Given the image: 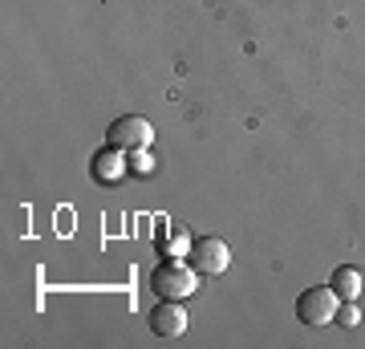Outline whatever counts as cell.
I'll return each mask as SVG.
<instances>
[{
  "label": "cell",
  "instance_id": "6da1fadb",
  "mask_svg": "<svg viewBox=\"0 0 365 349\" xmlns=\"http://www.w3.org/2000/svg\"><path fill=\"white\" fill-rule=\"evenodd\" d=\"M150 293L158 300H187L199 293V268L187 260H170L163 256V264H155L150 272Z\"/></svg>",
  "mask_w": 365,
  "mask_h": 349
},
{
  "label": "cell",
  "instance_id": "7a4b0ae2",
  "mask_svg": "<svg viewBox=\"0 0 365 349\" xmlns=\"http://www.w3.org/2000/svg\"><path fill=\"white\" fill-rule=\"evenodd\" d=\"M337 305H341V297L333 293V285H313L297 297V317L309 329H325L337 317Z\"/></svg>",
  "mask_w": 365,
  "mask_h": 349
},
{
  "label": "cell",
  "instance_id": "3957f363",
  "mask_svg": "<svg viewBox=\"0 0 365 349\" xmlns=\"http://www.w3.org/2000/svg\"><path fill=\"white\" fill-rule=\"evenodd\" d=\"M106 143L122 146V151H143V146L155 143V126H150V118H143V114H122V118L110 122Z\"/></svg>",
  "mask_w": 365,
  "mask_h": 349
},
{
  "label": "cell",
  "instance_id": "277c9868",
  "mask_svg": "<svg viewBox=\"0 0 365 349\" xmlns=\"http://www.w3.org/2000/svg\"><path fill=\"white\" fill-rule=\"evenodd\" d=\"M187 260L199 268V276H223V272L232 268V248L223 244L220 236H203V240L191 244Z\"/></svg>",
  "mask_w": 365,
  "mask_h": 349
},
{
  "label": "cell",
  "instance_id": "5b68a950",
  "mask_svg": "<svg viewBox=\"0 0 365 349\" xmlns=\"http://www.w3.org/2000/svg\"><path fill=\"white\" fill-rule=\"evenodd\" d=\"M90 175H93V183H102V187H114V183H122L126 175H130V151H122V146H110V143H106L102 151L93 155Z\"/></svg>",
  "mask_w": 365,
  "mask_h": 349
},
{
  "label": "cell",
  "instance_id": "8992f818",
  "mask_svg": "<svg viewBox=\"0 0 365 349\" xmlns=\"http://www.w3.org/2000/svg\"><path fill=\"white\" fill-rule=\"evenodd\" d=\"M146 325H150L155 337H182L187 333V309H182V300H158L155 309H150V317H146Z\"/></svg>",
  "mask_w": 365,
  "mask_h": 349
},
{
  "label": "cell",
  "instance_id": "52a82bcc",
  "mask_svg": "<svg viewBox=\"0 0 365 349\" xmlns=\"http://www.w3.org/2000/svg\"><path fill=\"white\" fill-rule=\"evenodd\" d=\"M191 232L187 228H167V223H158V236H155V248L158 256H170V260H182L187 252H191Z\"/></svg>",
  "mask_w": 365,
  "mask_h": 349
},
{
  "label": "cell",
  "instance_id": "ba28073f",
  "mask_svg": "<svg viewBox=\"0 0 365 349\" xmlns=\"http://www.w3.org/2000/svg\"><path fill=\"white\" fill-rule=\"evenodd\" d=\"M329 285H333V293H337L341 300H361V293H365L361 272L353 268V264H341V268H333Z\"/></svg>",
  "mask_w": 365,
  "mask_h": 349
},
{
  "label": "cell",
  "instance_id": "9c48e42d",
  "mask_svg": "<svg viewBox=\"0 0 365 349\" xmlns=\"http://www.w3.org/2000/svg\"><path fill=\"white\" fill-rule=\"evenodd\" d=\"M333 325H337V329H357V325H361V305H357V300H341Z\"/></svg>",
  "mask_w": 365,
  "mask_h": 349
},
{
  "label": "cell",
  "instance_id": "30bf717a",
  "mask_svg": "<svg viewBox=\"0 0 365 349\" xmlns=\"http://www.w3.org/2000/svg\"><path fill=\"white\" fill-rule=\"evenodd\" d=\"M130 175H138V179H150V175H155V155H150V146L130 151Z\"/></svg>",
  "mask_w": 365,
  "mask_h": 349
}]
</instances>
